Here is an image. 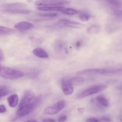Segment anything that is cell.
Masks as SVG:
<instances>
[{
  "label": "cell",
  "instance_id": "6da1fadb",
  "mask_svg": "<svg viewBox=\"0 0 122 122\" xmlns=\"http://www.w3.org/2000/svg\"><path fill=\"white\" fill-rule=\"evenodd\" d=\"M122 71V69L112 68H90L79 71L76 73L77 76H110L118 73Z\"/></svg>",
  "mask_w": 122,
  "mask_h": 122
},
{
  "label": "cell",
  "instance_id": "7a4b0ae2",
  "mask_svg": "<svg viewBox=\"0 0 122 122\" xmlns=\"http://www.w3.org/2000/svg\"><path fill=\"white\" fill-rule=\"evenodd\" d=\"M23 71L0 65V77L5 79L16 80L24 77Z\"/></svg>",
  "mask_w": 122,
  "mask_h": 122
},
{
  "label": "cell",
  "instance_id": "3957f363",
  "mask_svg": "<svg viewBox=\"0 0 122 122\" xmlns=\"http://www.w3.org/2000/svg\"><path fill=\"white\" fill-rule=\"evenodd\" d=\"M41 101V98L40 96H39L37 98H35V99L29 104L19 107L16 112L17 116L20 117H23L30 114L35 110V108L39 105Z\"/></svg>",
  "mask_w": 122,
  "mask_h": 122
},
{
  "label": "cell",
  "instance_id": "277c9868",
  "mask_svg": "<svg viewBox=\"0 0 122 122\" xmlns=\"http://www.w3.org/2000/svg\"><path fill=\"white\" fill-rule=\"evenodd\" d=\"M107 86L104 84H98V85L92 86L91 87L87 88V89H84L83 91L80 92L77 95L76 98L78 99H81L83 98H86V97H89L92 95L97 94L105 90Z\"/></svg>",
  "mask_w": 122,
  "mask_h": 122
},
{
  "label": "cell",
  "instance_id": "5b68a950",
  "mask_svg": "<svg viewBox=\"0 0 122 122\" xmlns=\"http://www.w3.org/2000/svg\"><path fill=\"white\" fill-rule=\"evenodd\" d=\"M26 6L27 5L23 3H9L0 5V11L11 14L13 11L17 9H26Z\"/></svg>",
  "mask_w": 122,
  "mask_h": 122
},
{
  "label": "cell",
  "instance_id": "8992f818",
  "mask_svg": "<svg viewBox=\"0 0 122 122\" xmlns=\"http://www.w3.org/2000/svg\"><path fill=\"white\" fill-rule=\"evenodd\" d=\"M37 6H62L70 4L66 0H38L36 2Z\"/></svg>",
  "mask_w": 122,
  "mask_h": 122
},
{
  "label": "cell",
  "instance_id": "52a82bcc",
  "mask_svg": "<svg viewBox=\"0 0 122 122\" xmlns=\"http://www.w3.org/2000/svg\"><path fill=\"white\" fill-rule=\"evenodd\" d=\"M66 105L65 101H60L51 106H49L44 109V113L47 115H55L64 108Z\"/></svg>",
  "mask_w": 122,
  "mask_h": 122
},
{
  "label": "cell",
  "instance_id": "ba28073f",
  "mask_svg": "<svg viewBox=\"0 0 122 122\" xmlns=\"http://www.w3.org/2000/svg\"><path fill=\"white\" fill-rule=\"evenodd\" d=\"M35 98H36L35 93L32 90H25L24 92V93H23V96L22 97V99H21L20 102L19 104L18 105L19 108L30 103V102H32L35 99Z\"/></svg>",
  "mask_w": 122,
  "mask_h": 122
},
{
  "label": "cell",
  "instance_id": "9c48e42d",
  "mask_svg": "<svg viewBox=\"0 0 122 122\" xmlns=\"http://www.w3.org/2000/svg\"><path fill=\"white\" fill-rule=\"evenodd\" d=\"M61 87L63 93L65 95H71L74 92V87L71 85L70 79L68 78H63L61 80Z\"/></svg>",
  "mask_w": 122,
  "mask_h": 122
},
{
  "label": "cell",
  "instance_id": "30bf717a",
  "mask_svg": "<svg viewBox=\"0 0 122 122\" xmlns=\"http://www.w3.org/2000/svg\"><path fill=\"white\" fill-rule=\"evenodd\" d=\"M14 27L16 30L19 32H26V31L33 29L34 26L33 24L29 23V22L23 21V22L16 23Z\"/></svg>",
  "mask_w": 122,
  "mask_h": 122
},
{
  "label": "cell",
  "instance_id": "8fae6325",
  "mask_svg": "<svg viewBox=\"0 0 122 122\" xmlns=\"http://www.w3.org/2000/svg\"><path fill=\"white\" fill-rule=\"evenodd\" d=\"M59 23L62 24L65 26L74 29H83L85 27V25L79 22L71 21L68 19H61L59 20Z\"/></svg>",
  "mask_w": 122,
  "mask_h": 122
},
{
  "label": "cell",
  "instance_id": "7c38bea8",
  "mask_svg": "<svg viewBox=\"0 0 122 122\" xmlns=\"http://www.w3.org/2000/svg\"><path fill=\"white\" fill-rule=\"evenodd\" d=\"M64 7L63 6H38L37 9L38 10L43 11H48V12H51V11H60L61 12Z\"/></svg>",
  "mask_w": 122,
  "mask_h": 122
},
{
  "label": "cell",
  "instance_id": "4fadbf2b",
  "mask_svg": "<svg viewBox=\"0 0 122 122\" xmlns=\"http://www.w3.org/2000/svg\"><path fill=\"white\" fill-rule=\"evenodd\" d=\"M9 105L11 108H15L19 104V97L17 94H12L7 98Z\"/></svg>",
  "mask_w": 122,
  "mask_h": 122
},
{
  "label": "cell",
  "instance_id": "5bb4252c",
  "mask_svg": "<svg viewBox=\"0 0 122 122\" xmlns=\"http://www.w3.org/2000/svg\"><path fill=\"white\" fill-rule=\"evenodd\" d=\"M34 55L41 59H47L49 57V55L47 53L41 48H36L32 51Z\"/></svg>",
  "mask_w": 122,
  "mask_h": 122
},
{
  "label": "cell",
  "instance_id": "9a60e30c",
  "mask_svg": "<svg viewBox=\"0 0 122 122\" xmlns=\"http://www.w3.org/2000/svg\"><path fill=\"white\" fill-rule=\"evenodd\" d=\"M97 104L101 107L107 108L109 106V102L108 99L104 95L98 96L95 99Z\"/></svg>",
  "mask_w": 122,
  "mask_h": 122
},
{
  "label": "cell",
  "instance_id": "2e32d148",
  "mask_svg": "<svg viewBox=\"0 0 122 122\" xmlns=\"http://www.w3.org/2000/svg\"><path fill=\"white\" fill-rule=\"evenodd\" d=\"M16 33V30L6 26H0V36H11Z\"/></svg>",
  "mask_w": 122,
  "mask_h": 122
},
{
  "label": "cell",
  "instance_id": "e0dca14e",
  "mask_svg": "<svg viewBox=\"0 0 122 122\" xmlns=\"http://www.w3.org/2000/svg\"><path fill=\"white\" fill-rule=\"evenodd\" d=\"M70 81L71 85L73 86H80L83 84L85 81V79L82 77H74L70 78Z\"/></svg>",
  "mask_w": 122,
  "mask_h": 122
},
{
  "label": "cell",
  "instance_id": "ac0fdd59",
  "mask_svg": "<svg viewBox=\"0 0 122 122\" xmlns=\"http://www.w3.org/2000/svg\"><path fill=\"white\" fill-rule=\"evenodd\" d=\"M101 28L98 25H92L87 29V32L90 34H98L100 31Z\"/></svg>",
  "mask_w": 122,
  "mask_h": 122
},
{
  "label": "cell",
  "instance_id": "d6986e66",
  "mask_svg": "<svg viewBox=\"0 0 122 122\" xmlns=\"http://www.w3.org/2000/svg\"><path fill=\"white\" fill-rule=\"evenodd\" d=\"M61 12L62 13L64 14V15H70V16L77 15V14L78 13V11L77 10H76V9H72V8L65 7H64Z\"/></svg>",
  "mask_w": 122,
  "mask_h": 122
},
{
  "label": "cell",
  "instance_id": "ffe728a7",
  "mask_svg": "<svg viewBox=\"0 0 122 122\" xmlns=\"http://www.w3.org/2000/svg\"><path fill=\"white\" fill-rule=\"evenodd\" d=\"M108 4L115 8H119L122 6V0H106Z\"/></svg>",
  "mask_w": 122,
  "mask_h": 122
},
{
  "label": "cell",
  "instance_id": "44dd1931",
  "mask_svg": "<svg viewBox=\"0 0 122 122\" xmlns=\"http://www.w3.org/2000/svg\"><path fill=\"white\" fill-rule=\"evenodd\" d=\"M10 93V90L5 86H0V98L5 97Z\"/></svg>",
  "mask_w": 122,
  "mask_h": 122
},
{
  "label": "cell",
  "instance_id": "7402d4cb",
  "mask_svg": "<svg viewBox=\"0 0 122 122\" xmlns=\"http://www.w3.org/2000/svg\"><path fill=\"white\" fill-rule=\"evenodd\" d=\"M79 19L82 22H87L90 19V15L86 13H81L80 14Z\"/></svg>",
  "mask_w": 122,
  "mask_h": 122
},
{
  "label": "cell",
  "instance_id": "603a6c76",
  "mask_svg": "<svg viewBox=\"0 0 122 122\" xmlns=\"http://www.w3.org/2000/svg\"><path fill=\"white\" fill-rule=\"evenodd\" d=\"M39 15L40 16H41V17H55L57 16V14L55 13L49 12V13H41V14H39Z\"/></svg>",
  "mask_w": 122,
  "mask_h": 122
},
{
  "label": "cell",
  "instance_id": "cb8c5ba5",
  "mask_svg": "<svg viewBox=\"0 0 122 122\" xmlns=\"http://www.w3.org/2000/svg\"><path fill=\"white\" fill-rule=\"evenodd\" d=\"M99 120L98 118H95V117H90L86 120V122H99Z\"/></svg>",
  "mask_w": 122,
  "mask_h": 122
},
{
  "label": "cell",
  "instance_id": "d4e9b609",
  "mask_svg": "<svg viewBox=\"0 0 122 122\" xmlns=\"http://www.w3.org/2000/svg\"><path fill=\"white\" fill-rule=\"evenodd\" d=\"M67 119V116L65 115H63V116H61L59 118H58V122H65V121Z\"/></svg>",
  "mask_w": 122,
  "mask_h": 122
},
{
  "label": "cell",
  "instance_id": "484cf974",
  "mask_svg": "<svg viewBox=\"0 0 122 122\" xmlns=\"http://www.w3.org/2000/svg\"><path fill=\"white\" fill-rule=\"evenodd\" d=\"M7 111V109L4 105H0V113L3 114L5 113Z\"/></svg>",
  "mask_w": 122,
  "mask_h": 122
},
{
  "label": "cell",
  "instance_id": "4316f807",
  "mask_svg": "<svg viewBox=\"0 0 122 122\" xmlns=\"http://www.w3.org/2000/svg\"><path fill=\"white\" fill-rule=\"evenodd\" d=\"M4 55L3 53V50L0 48V63L2 61H4Z\"/></svg>",
  "mask_w": 122,
  "mask_h": 122
},
{
  "label": "cell",
  "instance_id": "83f0119b",
  "mask_svg": "<svg viewBox=\"0 0 122 122\" xmlns=\"http://www.w3.org/2000/svg\"><path fill=\"white\" fill-rule=\"evenodd\" d=\"M43 122H56V121L51 118H46L43 120Z\"/></svg>",
  "mask_w": 122,
  "mask_h": 122
},
{
  "label": "cell",
  "instance_id": "f1b7e54d",
  "mask_svg": "<svg viewBox=\"0 0 122 122\" xmlns=\"http://www.w3.org/2000/svg\"><path fill=\"white\" fill-rule=\"evenodd\" d=\"M76 47H77V48H78L81 46V41H77V43H76Z\"/></svg>",
  "mask_w": 122,
  "mask_h": 122
},
{
  "label": "cell",
  "instance_id": "f546056e",
  "mask_svg": "<svg viewBox=\"0 0 122 122\" xmlns=\"http://www.w3.org/2000/svg\"><path fill=\"white\" fill-rule=\"evenodd\" d=\"M37 122L36 120H28V121H26V122Z\"/></svg>",
  "mask_w": 122,
  "mask_h": 122
}]
</instances>
